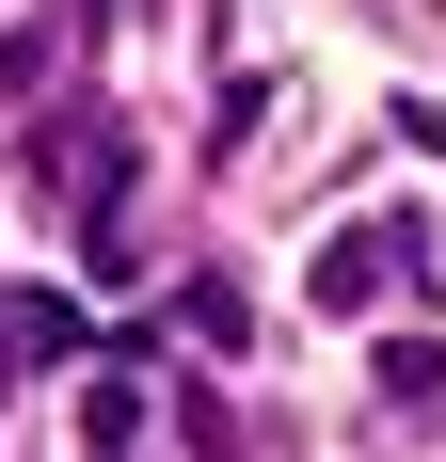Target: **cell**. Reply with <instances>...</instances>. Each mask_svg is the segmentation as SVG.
<instances>
[{
    "label": "cell",
    "mask_w": 446,
    "mask_h": 462,
    "mask_svg": "<svg viewBox=\"0 0 446 462\" xmlns=\"http://www.w3.org/2000/svg\"><path fill=\"white\" fill-rule=\"evenodd\" d=\"M367 287H399V239H383V224H335V239H319V303L351 319Z\"/></svg>",
    "instance_id": "cell-1"
},
{
    "label": "cell",
    "mask_w": 446,
    "mask_h": 462,
    "mask_svg": "<svg viewBox=\"0 0 446 462\" xmlns=\"http://www.w3.org/2000/svg\"><path fill=\"white\" fill-rule=\"evenodd\" d=\"M0 319H16L33 367H48V351H80V303H48V287H0Z\"/></svg>",
    "instance_id": "cell-2"
}]
</instances>
